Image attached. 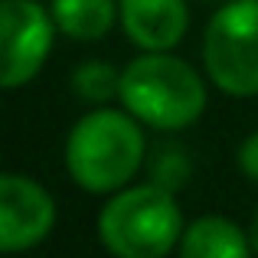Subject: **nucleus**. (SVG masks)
<instances>
[{"label":"nucleus","instance_id":"7","mask_svg":"<svg viewBox=\"0 0 258 258\" xmlns=\"http://www.w3.org/2000/svg\"><path fill=\"white\" fill-rule=\"evenodd\" d=\"M118 23L138 49H176L189 30L186 0H118Z\"/></svg>","mask_w":258,"mask_h":258},{"label":"nucleus","instance_id":"8","mask_svg":"<svg viewBox=\"0 0 258 258\" xmlns=\"http://www.w3.org/2000/svg\"><path fill=\"white\" fill-rule=\"evenodd\" d=\"M176 252L183 258H248L252 242L248 229H242L239 222L226 216H200L183 229Z\"/></svg>","mask_w":258,"mask_h":258},{"label":"nucleus","instance_id":"3","mask_svg":"<svg viewBox=\"0 0 258 258\" xmlns=\"http://www.w3.org/2000/svg\"><path fill=\"white\" fill-rule=\"evenodd\" d=\"M183 209L176 193L160 183H127L108 196L95 232L98 242L118 258H164L180 248Z\"/></svg>","mask_w":258,"mask_h":258},{"label":"nucleus","instance_id":"5","mask_svg":"<svg viewBox=\"0 0 258 258\" xmlns=\"http://www.w3.org/2000/svg\"><path fill=\"white\" fill-rule=\"evenodd\" d=\"M56 20L39 0H0V88H23L43 72Z\"/></svg>","mask_w":258,"mask_h":258},{"label":"nucleus","instance_id":"13","mask_svg":"<svg viewBox=\"0 0 258 258\" xmlns=\"http://www.w3.org/2000/svg\"><path fill=\"white\" fill-rule=\"evenodd\" d=\"M248 242H252V255H258V209H255L252 222H248Z\"/></svg>","mask_w":258,"mask_h":258},{"label":"nucleus","instance_id":"1","mask_svg":"<svg viewBox=\"0 0 258 258\" xmlns=\"http://www.w3.org/2000/svg\"><path fill=\"white\" fill-rule=\"evenodd\" d=\"M147 138L131 111L95 105L72 124L66 138V170L85 193L111 196L138 176Z\"/></svg>","mask_w":258,"mask_h":258},{"label":"nucleus","instance_id":"12","mask_svg":"<svg viewBox=\"0 0 258 258\" xmlns=\"http://www.w3.org/2000/svg\"><path fill=\"white\" fill-rule=\"evenodd\" d=\"M235 160H239V170L248 176L252 183H258V131H252L235 151Z\"/></svg>","mask_w":258,"mask_h":258},{"label":"nucleus","instance_id":"9","mask_svg":"<svg viewBox=\"0 0 258 258\" xmlns=\"http://www.w3.org/2000/svg\"><path fill=\"white\" fill-rule=\"evenodd\" d=\"M49 13L56 20V30L76 43H98L108 36L118 20L114 0H52Z\"/></svg>","mask_w":258,"mask_h":258},{"label":"nucleus","instance_id":"11","mask_svg":"<svg viewBox=\"0 0 258 258\" xmlns=\"http://www.w3.org/2000/svg\"><path fill=\"white\" fill-rule=\"evenodd\" d=\"M189 176H193V164L180 147H164L151 164V180L160 183L164 189H170V193H180L189 183Z\"/></svg>","mask_w":258,"mask_h":258},{"label":"nucleus","instance_id":"6","mask_svg":"<svg viewBox=\"0 0 258 258\" xmlns=\"http://www.w3.org/2000/svg\"><path fill=\"white\" fill-rule=\"evenodd\" d=\"M56 200L39 180L0 170V255L26 252L56 229Z\"/></svg>","mask_w":258,"mask_h":258},{"label":"nucleus","instance_id":"2","mask_svg":"<svg viewBox=\"0 0 258 258\" xmlns=\"http://www.w3.org/2000/svg\"><path fill=\"white\" fill-rule=\"evenodd\" d=\"M121 105L147 127L183 131L206 111V79L186 62L164 52H141L121 69Z\"/></svg>","mask_w":258,"mask_h":258},{"label":"nucleus","instance_id":"4","mask_svg":"<svg viewBox=\"0 0 258 258\" xmlns=\"http://www.w3.org/2000/svg\"><path fill=\"white\" fill-rule=\"evenodd\" d=\"M203 69L232 98L258 95V0H222L203 33Z\"/></svg>","mask_w":258,"mask_h":258},{"label":"nucleus","instance_id":"10","mask_svg":"<svg viewBox=\"0 0 258 258\" xmlns=\"http://www.w3.org/2000/svg\"><path fill=\"white\" fill-rule=\"evenodd\" d=\"M72 95L85 105H105L114 95L121 92V69H114L111 62H101V59H88V62L72 69Z\"/></svg>","mask_w":258,"mask_h":258}]
</instances>
